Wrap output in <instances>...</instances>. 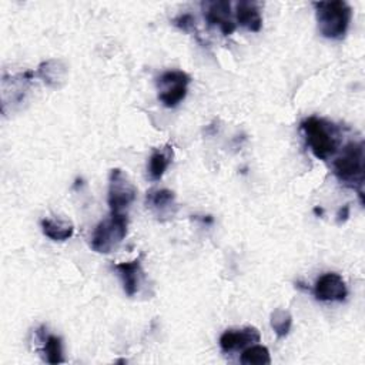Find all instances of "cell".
Instances as JSON below:
<instances>
[{
	"mask_svg": "<svg viewBox=\"0 0 365 365\" xmlns=\"http://www.w3.org/2000/svg\"><path fill=\"white\" fill-rule=\"evenodd\" d=\"M145 204L158 218H170L177 210L175 194L167 188L150 190L145 197Z\"/></svg>",
	"mask_w": 365,
	"mask_h": 365,
	"instance_id": "cell-10",
	"label": "cell"
},
{
	"mask_svg": "<svg viewBox=\"0 0 365 365\" xmlns=\"http://www.w3.org/2000/svg\"><path fill=\"white\" fill-rule=\"evenodd\" d=\"M312 292L319 301H344L348 295V288L339 274L325 272L315 281Z\"/></svg>",
	"mask_w": 365,
	"mask_h": 365,
	"instance_id": "cell-7",
	"label": "cell"
},
{
	"mask_svg": "<svg viewBox=\"0 0 365 365\" xmlns=\"http://www.w3.org/2000/svg\"><path fill=\"white\" fill-rule=\"evenodd\" d=\"M301 131L311 153L318 160H327L338 151L341 143L339 128L321 117H307L301 121Z\"/></svg>",
	"mask_w": 365,
	"mask_h": 365,
	"instance_id": "cell-1",
	"label": "cell"
},
{
	"mask_svg": "<svg viewBox=\"0 0 365 365\" xmlns=\"http://www.w3.org/2000/svg\"><path fill=\"white\" fill-rule=\"evenodd\" d=\"M115 271L118 272L121 282H123V289L128 297H133L137 294L143 277V269H141V258H135L133 261L127 262H118L115 264Z\"/></svg>",
	"mask_w": 365,
	"mask_h": 365,
	"instance_id": "cell-12",
	"label": "cell"
},
{
	"mask_svg": "<svg viewBox=\"0 0 365 365\" xmlns=\"http://www.w3.org/2000/svg\"><path fill=\"white\" fill-rule=\"evenodd\" d=\"M364 143L351 141L344 148L342 153L334 160L332 170L336 180L348 188H352L358 192L361 204H364Z\"/></svg>",
	"mask_w": 365,
	"mask_h": 365,
	"instance_id": "cell-2",
	"label": "cell"
},
{
	"mask_svg": "<svg viewBox=\"0 0 365 365\" xmlns=\"http://www.w3.org/2000/svg\"><path fill=\"white\" fill-rule=\"evenodd\" d=\"M67 73H68V68L66 63L60 58L46 60L40 63V66L36 70V76L53 88H58L66 83Z\"/></svg>",
	"mask_w": 365,
	"mask_h": 365,
	"instance_id": "cell-11",
	"label": "cell"
},
{
	"mask_svg": "<svg viewBox=\"0 0 365 365\" xmlns=\"http://www.w3.org/2000/svg\"><path fill=\"white\" fill-rule=\"evenodd\" d=\"M41 231L43 234L50 238L51 241H67L68 238L73 237L74 234V227L73 224L63 221V220H56V218H43L40 221Z\"/></svg>",
	"mask_w": 365,
	"mask_h": 365,
	"instance_id": "cell-15",
	"label": "cell"
},
{
	"mask_svg": "<svg viewBox=\"0 0 365 365\" xmlns=\"http://www.w3.org/2000/svg\"><path fill=\"white\" fill-rule=\"evenodd\" d=\"M158 100L165 107L178 106L187 96L191 77L182 70H168L158 77Z\"/></svg>",
	"mask_w": 365,
	"mask_h": 365,
	"instance_id": "cell-6",
	"label": "cell"
},
{
	"mask_svg": "<svg viewBox=\"0 0 365 365\" xmlns=\"http://www.w3.org/2000/svg\"><path fill=\"white\" fill-rule=\"evenodd\" d=\"M201 6L204 17L210 26H217L224 36H230L235 31L230 1H205Z\"/></svg>",
	"mask_w": 365,
	"mask_h": 365,
	"instance_id": "cell-8",
	"label": "cell"
},
{
	"mask_svg": "<svg viewBox=\"0 0 365 365\" xmlns=\"http://www.w3.org/2000/svg\"><path fill=\"white\" fill-rule=\"evenodd\" d=\"M43 352H44V358L48 364L57 365V364L64 362L63 344H61V339L56 335L43 336Z\"/></svg>",
	"mask_w": 365,
	"mask_h": 365,
	"instance_id": "cell-17",
	"label": "cell"
},
{
	"mask_svg": "<svg viewBox=\"0 0 365 365\" xmlns=\"http://www.w3.org/2000/svg\"><path fill=\"white\" fill-rule=\"evenodd\" d=\"M127 215L111 212L101 220L93 231L90 247L98 254H108L114 251L127 235Z\"/></svg>",
	"mask_w": 365,
	"mask_h": 365,
	"instance_id": "cell-4",
	"label": "cell"
},
{
	"mask_svg": "<svg viewBox=\"0 0 365 365\" xmlns=\"http://www.w3.org/2000/svg\"><path fill=\"white\" fill-rule=\"evenodd\" d=\"M137 188L120 168H113L108 174L107 201L111 212L124 214L135 200Z\"/></svg>",
	"mask_w": 365,
	"mask_h": 365,
	"instance_id": "cell-5",
	"label": "cell"
},
{
	"mask_svg": "<svg viewBox=\"0 0 365 365\" xmlns=\"http://www.w3.org/2000/svg\"><path fill=\"white\" fill-rule=\"evenodd\" d=\"M261 335L255 327H245L238 329H227L220 336V346L224 352H232L244 346L259 342Z\"/></svg>",
	"mask_w": 365,
	"mask_h": 365,
	"instance_id": "cell-9",
	"label": "cell"
},
{
	"mask_svg": "<svg viewBox=\"0 0 365 365\" xmlns=\"http://www.w3.org/2000/svg\"><path fill=\"white\" fill-rule=\"evenodd\" d=\"M235 19L241 27L248 31H259L262 27V17L255 1H238L235 4Z\"/></svg>",
	"mask_w": 365,
	"mask_h": 365,
	"instance_id": "cell-13",
	"label": "cell"
},
{
	"mask_svg": "<svg viewBox=\"0 0 365 365\" xmlns=\"http://www.w3.org/2000/svg\"><path fill=\"white\" fill-rule=\"evenodd\" d=\"M173 155H174V151L170 144H165L163 147L153 150L150 160H148V174H150L151 180L157 181L164 175L165 170L168 168V165L173 160Z\"/></svg>",
	"mask_w": 365,
	"mask_h": 365,
	"instance_id": "cell-14",
	"label": "cell"
},
{
	"mask_svg": "<svg viewBox=\"0 0 365 365\" xmlns=\"http://www.w3.org/2000/svg\"><path fill=\"white\" fill-rule=\"evenodd\" d=\"M173 23H174L177 27H180L181 30H184V31H190V30H192L195 20H194V17H192L191 14L184 13V14L177 16V17L173 20Z\"/></svg>",
	"mask_w": 365,
	"mask_h": 365,
	"instance_id": "cell-19",
	"label": "cell"
},
{
	"mask_svg": "<svg viewBox=\"0 0 365 365\" xmlns=\"http://www.w3.org/2000/svg\"><path fill=\"white\" fill-rule=\"evenodd\" d=\"M269 324L278 338H285L292 327V317L287 309L277 308L271 312Z\"/></svg>",
	"mask_w": 365,
	"mask_h": 365,
	"instance_id": "cell-16",
	"label": "cell"
},
{
	"mask_svg": "<svg viewBox=\"0 0 365 365\" xmlns=\"http://www.w3.org/2000/svg\"><path fill=\"white\" fill-rule=\"evenodd\" d=\"M338 218V222H341V221H345L348 217H349V205L346 204V205H344L341 210H339V212H338V215H336Z\"/></svg>",
	"mask_w": 365,
	"mask_h": 365,
	"instance_id": "cell-20",
	"label": "cell"
},
{
	"mask_svg": "<svg viewBox=\"0 0 365 365\" xmlns=\"http://www.w3.org/2000/svg\"><path fill=\"white\" fill-rule=\"evenodd\" d=\"M319 33L332 40L342 38L352 19V9L344 0L317 1L314 3Z\"/></svg>",
	"mask_w": 365,
	"mask_h": 365,
	"instance_id": "cell-3",
	"label": "cell"
},
{
	"mask_svg": "<svg viewBox=\"0 0 365 365\" xmlns=\"http://www.w3.org/2000/svg\"><path fill=\"white\" fill-rule=\"evenodd\" d=\"M240 361L245 365H268L271 364L269 351L264 345H251L241 354Z\"/></svg>",
	"mask_w": 365,
	"mask_h": 365,
	"instance_id": "cell-18",
	"label": "cell"
}]
</instances>
